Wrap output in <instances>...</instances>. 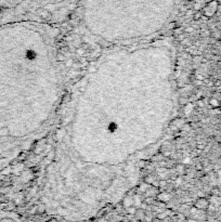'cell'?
I'll list each match as a JSON object with an SVG mask.
<instances>
[{"label": "cell", "instance_id": "23", "mask_svg": "<svg viewBox=\"0 0 221 222\" xmlns=\"http://www.w3.org/2000/svg\"><path fill=\"white\" fill-rule=\"evenodd\" d=\"M193 28L192 27H188V28H185V33H191V32H193Z\"/></svg>", "mask_w": 221, "mask_h": 222}, {"label": "cell", "instance_id": "5", "mask_svg": "<svg viewBox=\"0 0 221 222\" xmlns=\"http://www.w3.org/2000/svg\"><path fill=\"white\" fill-rule=\"evenodd\" d=\"M176 171H177L178 173H180V175H183L184 172H185V166H184L183 164H178V165L176 166Z\"/></svg>", "mask_w": 221, "mask_h": 222}, {"label": "cell", "instance_id": "4", "mask_svg": "<svg viewBox=\"0 0 221 222\" xmlns=\"http://www.w3.org/2000/svg\"><path fill=\"white\" fill-rule=\"evenodd\" d=\"M38 13H39V15H40L42 19H48V17L51 15L50 11L46 10V9H40V10H38Z\"/></svg>", "mask_w": 221, "mask_h": 222}, {"label": "cell", "instance_id": "19", "mask_svg": "<svg viewBox=\"0 0 221 222\" xmlns=\"http://www.w3.org/2000/svg\"><path fill=\"white\" fill-rule=\"evenodd\" d=\"M57 59H59V61H61V62H63V61H65V57H64L63 54H59L57 55Z\"/></svg>", "mask_w": 221, "mask_h": 222}, {"label": "cell", "instance_id": "13", "mask_svg": "<svg viewBox=\"0 0 221 222\" xmlns=\"http://www.w3.org/2000/svg\"><path fill=\"white\" fill-rule=\"evenodd\" d=\"M74 65V61L72 60V59H68V60L66 61V66L67 67H73Z\"/></svg>", "mask_w": 221, "mask_h": 222}, {"label": "cell", "instance_id": "20", "mask_svg": "<svg viewBox=\"0 0 221 222\" xmlns=\"http://www.w3.org/2000/svg\"><path fill=\"white\" fill-rule=\"evenodd\" d=\"M214 85L216 86V87H221V80H220V79H218V80L215 81Z\"/></svg>", "mask_w": 221, "mask_h": 222}, {"label": "cell", "instance_id": "16", "mask_svg": "<svg viewBox=\"0 0 221 222\" xmlns=\"http://www.w3.org/2000/svg\"><path fill=\"white\" fill-rule=\"evenodd\" d=\"M147 185H149L147 183H145V184H141V185H140V190L142 191V192H145V191H146Z\"/></svg>", "mask_w": 221, "mask_h": 222}, {"label": "cell", "instance_id": "3", "mask_svg": "<svg viewBox=\"0 0 221 222\" xmlns=\"http://www.w3.org/2000/svg\"><path fill=\"white\" fill-rule=\"evenodd\" d=\"M209 105H210L211 107L218 108V107H220V102H219V100H218V99L211 98L210 100H209Z\"/></svg>", "mask_w": 221, "mask_h": 222}, {"label": "cell", "instance_id": "9", "mask_svg": "<svg viewBox=\"0 0 221 222\" xmlns=\"http://www.w3.org/2000/svg\"><path fill=\"white\" fill-rule=\"evenodd\" d=\"M145 180V183H147V184H154V181H153V178H152L151 175H149V177H146V178L144 179Z\"/></svg>", "mask_w": 221, "mask_h": 222}, {"label": "cell", "instance_id": "18", "mask_svg": "<svg viewBox=\"0 0 221 222\" xmlns=\"http://www.w3.org/2000/svg\"><path fill=\"white\" fill-rule=\"evenodd\" d=\"M10 170H11L10 168H6V169H4V171H2V175H9V173H10Z\"/></svg>", "mask_w": 221, "mask_h": 222}, {"label": "cell", "instance_id": "11", "mask_svg": "<svg viewBox=\"0 0 221 222\" xmlns=\"http://www.w3.org/2000/svg\"><path fill=\"white\" fill-rule=\"evenodd\" d=\"M159 199H164V201H168L169 199V195L167 193H163V194H159Z\"/></svg>", "mask_w": 221, "mask_h": 222}, {"label": "cell", "instance_id": "6", "mask_svg": "<svg viewBox=\"0 0 221 222\" xmlns=\"http://www.w3.org/2000/svg\"><path fill=\"white\" fill-rule=\"evenodd\" d=\"M192 110H193V104H192L191 102L184 104V112H185V114H190L192 112Z\"/></svg>", "mask_w": 221, "mask_h": 222}, {"label": "cell", "instance_id": "21", "mask_svg": "<svg viewBox=\"0 0 221 222\" xmlns=\"http://www.w3.org/2000/svg\"><path fill=\"white\" fill-rule=\"evenodd\" d=\"M197 105L199 106V107H203V106H204V103H203V101H202V100H198V101H197Z\"/></svg>", "mask_w": 221, "mask_h": 222}, {"label": "cell", "instance_id": "24", "mask_svg": "<svg viewBox=\"0 0 221 222\" xmlns=\"http://www.w3.org/2000/svg\"><path fill=\"white\" fill-rule=\"evenodd\" d=\"M166 184H167V182H166V181H161V182H159V186H165Z\"/></svg>", "mask_w": 221, "mask_h": 222}, {"label": "cell", "instance_id": "1", "mask_svg": "<svg viewBox=\"0 0 221 222\" xmlns=\"http://www.w3.org/2000/svg\"><path fill=\"white\" fill-rule=\"evenodd\" d=\"M217 9H218V1L217 0H211L210 2H207L206 7L203 9V15H206L208 17L212 16L216 13Z\"/></svg>", "mask_w": 221, "mask_h": 222}, {"label": "cell", "instance_id": "12", "mask_svg": "<svg viewBox=\"0 0 221 222\" xmlns=\"http://www.w3.org/2000/svg\"><path fill=\"white\" fill-rule=\"evenodd\" d=\"M27 155L25 154V153H21L19 156H17V160H20V162H22V160H24L25 158H26Z\"/></svg>", "mask_w": 221, "mask_h": 222}, {"label": "cell", "instance_id": "10", "mask_svg": "<svg viewBox=\"0 0 221 222\" xmlns=\"http://www.w3.org/2000/svg\"><path fill=\"white\" fill-rule=\"evenodd\" d=\"M76 54L77 55H79V57H83V55H85V50L83 49V48H78L77 50H76Z\"/></svg>", "mask_w": 221, "mask_h": 222}, {"label": "cell", "instance_id": "8", "mask_svg": "<svg viewBox=\"0 0 221 222\" xmlns=\"http://www.w3.org/2000/svg\"><path fill=\"white\" fill-rule=\"evenodd\" d=\"M163 158H164V156H163V154H156V155H155V156H153V158H152V160H153V162L161 163V160H163Z\"/></svg>", "mask_w": 221, "mask_h": 222}, {"label": "cell", "instance_id": "2", "mask_svg": "<svg viewBox=\"0 0 221 222\" xmlns=\"http://www.w3.org/2000/svg\"><path fill=\"white\" fill-rule=\"evenodd\" d=\"M208 201L206 198H199L195 204V207L198 209H206L208 207Z\"/></svg>", "mask_w": 221, "mask_h": 222}, {"label": "cell", "instance_id": "15", "mask_svg": "<svg viewBox=\"0 0 221 222\" xmlns=\"http://www.w3.org/2000/svg\"><path fill=\"white\" fill-rule=\"evenodd\" d=\"M170 155H171V152L169 151V150H167V151H164V152H163V156H164V157H169Z\"/></svg>", "mask_w": 221, "mask_h": 222}, {"label": "cell", "instance_id": "7", "mask_svg": "<svg viewBox=\"0 0 221 222\" xmlns=\"http://www.w3.org/2000/svg\"><path fill=\"white\" fill-rule=\"evenodd\" d=\"M202 17H203V12H202L201 10L199 11H196L194 14H193V19H194L195 21H198L201 20Z\"/></svg>", "mask_w": 221, "mask_h": 222}, {"label": "cell", "instance_id": "25", "mask_svg": "<svg viewBox=\"0 0 221 222\" xmlns=\"http://www.w3.org/2000/svg\"><path fill=\"white\" fill-rule=\"evenodd\" d=\"M220 41H221V37H220Z\"/></svg>", "mask_w": 221, "mask_h": 222}, {"label": "cell", "instance_id": "14", "mask_svg": "<svg viewBox=\"0 0 221 222\" xmlns=\"http://www.w3.org/2000/svg\"><path fill=\"white\" fill-rule=\"evenodd\" d=\"M196 148H197V150H199V151H203V150H205V144H203V143H198L197 145H196Z\"/></svg>", "mask_w": 221, "mask_h": 222}, {"label": "cell", "instance_id": "17", "mask_svg": "<svg viewBox=\"0 0 221 222\" xmlns=\"http://www.w3.org/2000/svg\"><path fill=\"white\" fill-rule=\"evenodd\" d=\"M196 79H197V80H202V81H203L205 79V77L202 74H197V75H196Z\"/></svg>", "mask_w": 221, "mask_h": 222}, {"label": "cell", "instance_id": "22", "mask_svg": "<svg viewBox=\"0 0 221 222\" xmlns=\"http://www.w3.org/2000/svg\"><path fill=\"white\" fill-rule=\"evenodd\" d=\"M187 99H184V98H181L180 99V102H181V104H187Z\"/></svg>", "mask_w": 221, "mask_h": 222}]
</instances>
